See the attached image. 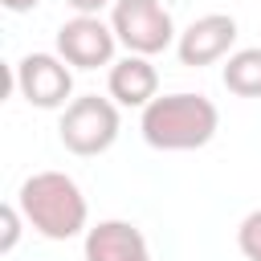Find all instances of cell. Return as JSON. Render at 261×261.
Returning a JSON list of instances; mask_svg holds the SVG:
<instances>
[{
	"mask_svg": "<svg viewBox=\"0 0 261 261\" xmlns=\"http://www.w3.org/2000/svg\"><path fill=\"white\" fill-rule=\"evenodd\" d=\"M16 208L24 212V224L41 232L45 241H69L90 232V204L65 171H37L20 184Z\"/></svg>",
	"mask_w": 261,
	"mask_h": 261,
	"instance_id": "6da1fadb",
	"label": "cell"
},
{
	"mask_svg": "<svg viewBox=\"0 0 261 261\" xmlns=\"http://www.w3.org/2000/svg\"><path fill=\"white\" fill-rule=\"evenodd\" d=\"M220 126V110L212 98L204 94H163L155 98L143 118H139V130L147 139V147L155 151H196V147H208L212 135Z\"/></svg>",
	"mask_w": 261,
	"mask_h": 261,
	"instance_id": "7a4b0ae2",
	"label": "cell"
},
{
	"mask_svg": "<svg viewBox=\"0 0 261 261\" xmlns=\"http://www.w3.org/2000/svg\"><path fill=\"white\" fill-rule=\"evenodd\" d=\"M118 106L114 98H98V94H82L73 98L65 110H61V122H57V139L65 151L90 159V155H102L114 147L118 139Z\"/></svg>",
	"mask_w": 261,
	"mask_h": 261,
	"instance_id": "3957f363",
	"label": "cell"
},
{
	"mask_svg": "<svg viewBox=\"0 0 261 261\" xmlns=\"http://www.w3.org/2000/svg\"><path fill=\"white\" fill-rule=\"evenodd\" d=\"M110 29H114L118 45H126V53H139V57H155L179 41L175 20L163 8V0H114Z\"/></svg>",
	"mask_w": 261,
	"mask_h": 261,
	"instance_id": "277c9868",
	"label": "cell"
},
{
	"mask_svg": "<svg viewBox=\"0 0 261 261\" xmlns=\"http://www.w3.org/2000/svg\"><path fill=\"white\" fill-rule=\"evenodd\" d=\"M12 86L37 110H65L73 102V73L57 53H24L12 69Z\"/></svg>",
	"mask_w": 261,
	"mask_h": 261,
	"instance_id": "5b68a950",
	"label": "cell"
},
{
	"mask_svg": "<svg viewBox=\"0 0 261 261\" xmlns=\"http://www.w3.org/2000/svg\"><path fill=\"white\" fill-rule=\"evenodd\" d=\"M114 29L102 16H73L57 29V57L73 69H98L114 65Z\"/></svg>",
	"mask_w": 261,
	"mask_h": 261,
	"instance_id": "8992f818",
	"label": "cell"
},
{
	"mask_svg": "<svg viewBox=\"0 0 261 261\" xmlns=\"http://www.w3.org/2000/svg\"><path fill=\"white\" fill-rule=\"evenodd\" d=\"M232 45H237V20L228 12H204L179 33L175 57H179V65L200 69V65H212V61L228 57Z\"/></svg>",
	"mask_w": 261,
	"mask_h": 261,
	"instance_id": "52a82bcc",
	"label": "cell"
},
{
	"mask_svg": "<svg viewBox=\"0 0 261 261\" xmlns=\"http://www.w3.org/2000/svg\"><path fill=\"white\" fill-rule=\"evenodd\" d=\"M86 261H151V249L130 220H98L86 232Z\"/></svg>",
	"mask_w": 261,
	"mask_h": 261,
	"instance_id": "ba28073f",
	"label": "cell"
},
{
	"mask_svg": "<svg viewBox=\"0 0 261 261\" xmlns=\"http://www.w3.org/2000/svg\"><path fill=\"white\" fill-rule=\"evenodd\" d=\"M106 90L114 98V106H139L147 110L159 94V73L151 65V57H139V53H126L110 65V77H106Z\"/></svg>",
	"mask_w": 261,
	"mask_h": 261,
	"instance_id": "9c48e42d",
	"label": "cell"
},
{
	"mask_svg": "<svg viewBox=\"0 0 261 261\" xmlns=\"http://www.w3.org/2000/svg\"><path fill=\"white\" fill-rule=\"evenodd\" d=\"M224 90L237 98H261V49H237L224 61Z\"/></svg>",
	"mask_w": 261,
	"mask_h": 261,
	"instance_id": "30bf717a",
	"label": "cell"
},
{
	"mask_svg": "<svg viewBox=\"0 0 261 261\" xmlns=\"http://www.w3.org/2000/svg\"><path fill=\"white\" fill-rule=\"evenodd\" d=\"M237 245H241V253H245L249 261H261V208L249 212V216L241 220V228H237Z\"/></svg>",
	"mask_w": 261,
	"mask_h": 261,
	"instance_id": "8fae6325",
	"label": "cell"
},
{
	"mask_svg": "<svg viewBox=\"0 0 261 261\" xmlns=\"http://www.w3.org/2000/svg\"><path fill=\"white\" fill-rule=\"evenodd\" d=\"M4 237H0V253H12L16 249V241H20V220H24V212L16 208V204H4Z\"/></svg>",
	"mask_w": 261,
	"mask_h": 261,
	"instance_id": "7c38bea8",
	"label": "cell"
},
{
	"mask_svg": "<svg viewBox=\"0 0 261 261\" xmlns=\"http://www.w3.org/2000/svg\"><path fill=\"white\" fill-rule=\"evenodd\" d=\"M65 4H69L77 16H98V12H102L106 4H114V0H65Z\"/></svg>",
	"mask_w": 261,
	"mask_h": 261,
	"instance_id": "4fadbf2b",
	"label": "cell"
},
{
	"mask_svg": "<svg viewBox=\"0 0 261 261\" xmlns=\"http://www.w3.org/2000/svg\"><path fill=\"white\" fill-rule=\"evenodd\" d=\"M0 4H4L8 12H33V8L41 4V0H0Z\"/></svg>",
	"mask_w": 261,
	"mask_h": 261,
	"instance_id": "5bb4252c",
	"label": "cell"
}]
</instances>
